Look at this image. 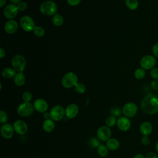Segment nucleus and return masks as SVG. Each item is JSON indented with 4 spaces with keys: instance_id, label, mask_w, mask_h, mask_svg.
Listing matches in <instances>:
<instances>
[{
    "instance_id": "44",
    "label": "nucleus",
    "mask_w": 158,
    "mask_h": 158,
    "mask_svg": "<svg viewBox=\"0 0 158 158\" xmlns=\"http://www.w3.org/2000/svg\"><path fill=\"white\" fill-rule=\"evenodd\" d=\"M6 0H0V7H2L6 4Z\"/></svg>"
},
{
    "instance_id": "3",
    "label": "nucleus",
    "mask_w": 158,
    "mask_h": 158,
    "mask_svg": "<svg viewBox=\"0 0 158 158\" xmlns=\"http://www.w3.org/2000/svg\"><path fill=\"white\" fill-rule=\"evenodd\" d=\"M78 83V78L77 75L72 72L65 73L61 80L62 85L64 88L69 89L73 87Z\"/></svg>"
},
{
    "instance_id": "36",
    "label": "nucleus",
    "mask_w": 158,
    "mask_h": 158,
    "mask_svg": "<svg viewBox=\"0 0 158 158\" xmlns=\"http://www.w3.org/2000/svg\"><path fill=\"white\" fill-rule=\"evenodd\" d=\"M141 143L144 145V146H147L148 144H149L150 143V139L149 138L148 136H143L141 139Z\"/></svg>"
},
{
    "instance_id": "7",
    "label": "nucleus",
    "mask_w": 158,
    "mask_h": 158,
    "mask_svg": "<svg viewBox=\"0 0 158 158\" xmlns=\"http://www.w3.org/2000/svg\"><path fill=\"white\" fill-rule=\"evenodd\" d=\"M20 24L22 28L27 32L33 31L35 24L33 19L29 15L23 16L20 20Z\"/></svg>"
},
{
    "instance_id": "34",
    "label": "nucleus",
    "mask_w": 158,
    "mask_h": 158,
    "mask_svg": "<svg viewBox=\"0 0 158 158\" xmlns=\"http://www.w3.org/2000/svg\"><path fill=\"white\" fill-rule=\"evenodd\" d=\"M150 75L152 78L155 80H157L158 79V68L154 67L152 69H151Z\"/></svg>"
},
{
    "instance_id": "12",
    "label": "nucleus",
    "mask_w": 158,
    "mask_h": 158,
    "mask_svg": "<svg viewBox=\"0 0 158 158\" xmlns=\"http://www.w3.org/2000/svg\"><path fill=\"white\" fill-rule=\"evenodd\" d=\"M14 132L15 131L13 125H12L11 124L6 123L1 125V133L4 138L6 139H9L12 138L14 136Z\"/></svg>"
},
{
    "instance_id": "29",
    "label": "nucleus",
    "mask_w": 158,
    "mask_h": 158,
    "mask_svg": "<svg viewBox=\"0 0 158 158\" xmlns=\"http://www.w3.org/2000/svg\"><path fill=\"white\" fill-rule=\"evenodd\" d=\"M110 115L117 117H120L122 113V110L120 109V107H114L110 109Z\"/></svg>"
},
{
    "instance_id": "39",
    "label": "nucleus",
    "mask_w": 158,
    "mask_h": 158,
    "mask_svg": "<svg viewBox=\"0 0 158 158\" xmlns=\"http://www.w3.org/2000/svg\"><path fill=\"white\" fill-rule=\"evenodd\" d=\"M67 1L69 5L72 6H75L80 4L81 0H67Z\"/></svg>"
},
{
    "instance_id": "25",
    "label": "nucleus",
    "mask_w": 158,
    "mask_h": 158,
    "mask_svg": "<svg viewBox=\"0 0 158 158\" xmlns=\"http://www.w3.org/2000/svg\"><path fill=\"white\" fill-rule=\"evenodd\" d=\"M125 5L129 9L134 10L138 9L139 2L138 0H125Z\"/></svg>"
},
{
    "instance_id": "18",
    "label": "nucleus",
    "mask_w": 158,
    "mask_h": 158,
    "mask_svg": "<svg viewBox=\"0 0 158 158\" xmlns=\"http://www.w3.org/2000/svg\"><path fill=\"white\" fill-rule=\"evenodd\" d=\"M139 131L143 136H148L152 131V125L149 122H144L139 126Z\"/></svg>"
},
{
    "instance_id": "10",
    "label": "nucleus",
    "mask_w": 158,
    "mask_h": 158,
    "mask_svg": "<svg viewBox=\"0 0 158 158\" xmlns=\"http://www.w3.org/2000/svg\"><path fill=\"white\" fill-rule=\"evenodd\" d=\"M112 131L110 128L106 126L103 125L100 127L96 131L97 138L101 141H107L110 138Z\"/></svg>"
},
{
    "instance_id": "26",
    "label": "nucleus",
    "mask_w": 158,
    "mask_h": 158,
    "mask_svg": "<svg viewBox=\"0 0 158 158\" xmlns=\"http://www.w3.org/2000/svg\"><path fill=\"white\" fill-rule=\"evenodd\" d=\"M134 76L138 80H141L144 78L146 76L145 70L143 68H138L134 72Z\"/></svg>"
},
{
    "instance_id": "5",
    "label": "nucleus",
    "mask_w": 158,
    "mask_h": 158,
    "mask_svg": "<svg viewBox=\"0 0 158 158\" xmlns=\"http://www.w3.org/2000/svg\"><path fill=\"white\" fill-rule=\"evenodd\" d=\"M12 68L18 72H22L26 67L25 58L20 54L14 56L11 60Z\"/></svg>"
},
{
    "instance_id": "46",
    "label": "nucleus",
    "mask_w": 158,
    "mask_h": 158,
    "mask_svg": "<svg viewBox=\"0 0 158 158\" xmlns=\"http://www.w3.org/2000/svg\"><path fill=\"white\" fill-rule=\"evenodd\" d=\"M156 150L157 152L158 153V141L156 144Z\"/></svg>"
},
{
    "instance_id": "4",
    "label": "nucleus",
    "mask_w": 158,
    "mask_h": 158,
    "mask_svg": "<svg viewBox=\"0 0 158 158\" xmlns=\"http://www.w3.org/2000/svg\"><path fill=\"white\" fill-rule=\"evenodd\" d=\"M34 106L33 104L27 102H23L20 104L17 108V112L19 115L23 117H29L34 112Z\"/></svg>"
},
{
    "instance_id": "23",
    "label": "nucleus",
    "mask_w": 158,
    "mask_h": 158,
    "mask_svg": "<svg viewBox=\"0 0 158 158\" xmlns=\"http://www.w3.org/2000/svg\"><path fill=\"white\" fill-rule=\"evenodd\" d=\"M52 21V23L55 26L60 27L64 23V17L60 14H56L53 16Z\"/></svg>"
},
{
    "instance_id": "22",
    "label": "nucleus",
    "mask_w": 158,
    "mask_h": 158,
    "mask_svg": "<svg viewBox=\"0 0 158 158\" xmlns=\"http://www.w3.org/2000/svg\"><path fill=\"white\" fill-rule=\"evenodd\" d=\"M16 72L13 68L6 67L2 71V75L6 78H11L15 76Z\"/></svg>"
},
{
    "instance_id": "15",
    "label": "nucleus",
    "mask_w": 158,
    "mask_h": 158,
    "mask_svg": "<svg viewBox=\"0 0 158 158\" xmlns=\"http://www.w3.org/2000/svg\"><path fill=\"white\" fill-rule=\"evenodd\" d=\"M116 125L121 131H127L131 127V122L130 120L125 116L120 117L117 120Z\"/></svg>"
},
{
    "instance_id": "13",
    "label": "nucleus",
    "mask_w": 158,
    "mask_h": 158,
    "mask_svg": "<svg viewBox=\"0 0 158 158\" xmlns=\"http://www.w3.org/2000/svg\"><path fill=\"white\" fill-rule=\"evenodd\" d=\"M13 127L16 133L20 135L25 134L28 131V125L27 123L22 120H17L13 123Z\"/></svg>"
},
{
    "instance_id": "45",
    "label": "nucleus",
    "mask_w": 158,
    "mask_h": 158,
    "mask_svg": "<svg viewBox=\"0 0 158 158\" xmlns=\"http://www.w3.org/2000/svg\"><path fill=\"white\" fill-rule=\"evenodd\" d=\"M10 1L12 3H13V4H19V3L21 1V0H10Z\"/></svg>"
},
{
    "instance_id": "11",
    "label": "nucleus",
    "mask_w": 158,
    "mask_h": 158,
    "mask_svg": "<svg viewBox=\"0 0 158 158\" xmlns=\"http://www.w3.org/2000/svg\"><path fill=\"white\" fill-rule=\"evenodd\" d=\"M18 12L19 9L17 8V4L11 3L5 7L4 9L3 14L6 19L9 20H12L17 16Z\"/></svg>"
},
{
    "instance_id": "38",
    "label": "nucleus",
    "mask_w": 158,
    "mask_h": 158,
    "mask_svg": "<svg viewBox=\"0 0 158 158\" xmlns=\"http://www.w3.org/2000/svg\"><path fill=\"white\" fill-rule=\"evenodd\" d=\"M145 158H158V155L154 152H149L146 154Z\"/></svg>"
},
{
    "instance_id": "41",
    "label": "nucleus",
    "mask_w": 158,
    "mask_h": 158,
    "mask_svg": "<svg viewBox=\"0 0 158 158\" xmlns=\"http://www.w3.org/2000/svg\"><path fill=\"white\" fill-rule=\"evenodd\" d=\"M6 55V51L3 48L0 49V58L2 59Z\"/></svg>"
},
{
    "instance_id": "9",
    "label": "nucleus",
    "mask_w": 158,
    "mask_h": 158,
    "mask_svg": "<svg viewBox=\"0 0 158 158\" xmlns=\"http://www.w3.org/2000/svg\"><path fill=\"white\" fill-rule=\"evenodd\" d=\"M140 66L144 70H150L154 67L156 64L155 57L151 55H146L140 60Z\"/></svg>"
},
{
    "instance_id": "31",
    "label": "nucleus",
    "mask_w": 158,
    "mask_h": 158,
    "mask_svg": "<svg viewBox=\"0 0 158 158\" xmlns=\"http://www.w3.org/2000/svg\"><path fill=\"white\" fill-rule=\"evenodd\" d=\"M100 140L98 138L93 137L89 139V145L91 148H98L100 144Z\"/></svg>"
},
{
    "instance_id": "42",
    "label": "nucleus",
    "mask_w": 158,
    "mask_h": 158,
    "mask_svg": "<svg viewBox=\"0 0 158 158\" xmlns=\"http://www.w3.org/2000/svg\"><path fill=\"white\" fill-rule=\"evenodd\" d=\"M133 158H145V156H144L141 154H137L135 155Z\"/></svg>"
},
{
    "instance_id": "21",
    "label": "nucleus",
    "mask_w": 158,
    "mask_h": 158,
    "mask_svg": "<svg viewBox=\"0 0 158 158\" xmlns=\"http://www.w3.org/2000/svg\"><path fill=\"white\" fill-rule=\"evenodd\" d=\"M14 84L17 86H21L25 83V75L23 72H18L14 77Z\"/></svg>"
},
{
    "instance_id": "19",
    "label": "nucleus",
    "mask_w": 158,
    "mask_h": 158,
    "mask_svg": "<svg viewBox=\"0 0 158 158\" xmlns=\"http://www.w3.org/2000/svg\"><path fill=\"white\" fill-rule=\"evenodd\" d=\"M55 123L51 118L45 119L42 124V128L43 130L47 133H51L55 129Z\"/></svg>"
},
{
    "instance_id": "47",
    "label": "nucleus",
    "mask_w": 158,
    "mask_h": 158,
    "mask_svg": "<svg viewBox=\"0 0 158 158\" xmlns=\"http://www.w3.org/2000/svg\"><path fill=\"white\" fill-rule=\"evenodd\" d=\"M6 158H9V157H6Z\"/></svg>"
},
{
    "instance_id": "16",
    "label": "nucleus",
    "mask_w": 158,
    "mask_h": 158,
    "mask_svg": "<svg viewBox=\"0 0 158 158\" xmlns=\"http://www.w3.org/2000/svg\"><path fill=\"white\" fill-rule=\"evenodd\" d=\"M34 109L36 111L40 113L44 114L48 109V104L44 99H36L33 102Z\"/></svg>"
},
{
    "instance_id": "1",
    "label": "nucleus",
    "mask_w": 158,
    "mask_h": 158,
    "mask_svg": "<svg viewBox=\"0 0 158 158\" xmlns=\"http://www.w3.org/2000/svg\"><path fill=\"white\" fill-rule=\"evenodd\" d=\"M142 111L148 115H154L158 112V97L148 94L143 98L140 104Z\"/></svg>"
},
{
    "instance_id": "6",
    "label": "nucleus",
    "mask_w": 158,
    "mask_h": 158,
    "mask_svg": "<svg viewBox=\"0 0 158 158\" xmlns=\"http://www.w3.org/2000/svg\"><path fill=\"white\" fill-rule=\"evenodd\" d=\"M49 113L50 118L54 122L60 121L65 117V109L60 105H56L52 107Z\"/></svg>"
},
{
    "instance_id": "2",
    "label": "nucleus",
    "mask_w": 158,
    "mask_h": 158,
    "mask_svg": "<svg viewBox=\"0 0 158 158\" xmlns=\"http://www.w3.org/2000/svg\"><path fill=\"white\" fill-rule=\"evenodd\" d=\"M40 10L41 14L44 15L54 16L57 11V6L54 1L48 0L41 4Z\"/></svg>"
},
{
    "instance_id": "20",
    "label": "nucleus",
    "mask_w": 158,
    "mask_h": 158,
    "mask_svg": "<svg viewBox=\"0 0 158 158\" xmlns=\"http://www.w3.org/2000/svg\"><path fill=\"white\" fill-rule=\"evenodd\" d=\"M106 145L109 150L115 151L119 148L120 142L117 139L112 138H110L106 141Z\"/></svg>"
},
{
    "instance_id": "43",
    "label": "nucleus",
    "mask_w": 158,
    "mask_h": 158,
    "mask_svg": "<svg viewBox=\"0 0 158 158\" xmlns=\"http://www.w3.org/2000/svg\"><path fill=\"white\" fill-rule=\"evenodd\" d=\"M43 117L45 118V119H47V118H49L50 117H49V113H48V112H44L43 114Z\"/></svg>"
},
{
    "instance_id": "17",
    "label": "nucleus",
    "mask_w": 158,
    "mask_h": 158,
    "mask_svg": "<svg viewBox=\"0 0 158 158\" xmlns=\"http://www.w3.org/2000/svg\"><path fill=\"white\" fill-rule=\"evenodd\" d=\"M18 28V23L15 20H9L4 25V30L8 34L14 33Z\"/></svg>"
},
{
    "instance_id": "35",
    "label": "nucleus",
    "mask_w": 158,
    "mask_h": 158,
    "mask_svg": "<svg viewBox=\"0 0 158 158\" xmlns=\"http://www.w3.org/2000/svg\"><path fill=\"white\" fill-rule=\"evenodd\" d=\"M17 8H18L19 10H20V11L25 10L28 7L27 2H23V1H20L19 4H17Z\"/></svg>"
},
{
    "instance_id": "33",
    "label": "nucleus",
    "mask_w": 158,
    "mask_h": 158,
    "mask_svg": "<svg viewBox=\"0 0 158 158\" xmlns=\"http://www.w3.org/2000/svg\"><path fill=\"white\" fill-rule=\"evenodd\" d=\"M8 120V115L7 114V113L1 110L0 111V123L2 125V124H4L7 122Z\"/></svg>"
},
{
    "instance_id": "28",
    "label": "nucleus",
    "mask_w": 158,
    "mask_h": 158,
    "mask_svg": "<svg viewBox=\"0 0 158 158\" xmlns=\"http://www.w3.org/2000/svg\"><path fill=\"white\" fill-rule=\"evenodd\" d=\"M33 34L38 38L43 37L45 34V30L44 29L40 26H35L33 31Z\"/></svg>"
},
{
    "instance_id": "24",
    "label": "nucleus",
    "mask_w": 158,
    "mask_h": 158,
    "mask_svg": "<svg viewBox=\"0 0 158 158\" xmlns=\"http://www.w3.org/2000/svg\"><path fill=\"white\" fill-rule=\"evenodd\" d=\"M97 152H98V154L101 157H106L107 156L109 153V149L107 148L106 145H104L103 144H100L99 146L97 148Z\"/></svg>"
},
{
    "instance_id": "32",
    "label": "nucleus",
    "mask_w": 158,
    "mask_h": 158,
    "mask_svg": "<svg viewBox=\"0 0 158 158\" xmlns=\"http://www.w3.org/2000/svg\"><path fill=\"white\" fill-rule=\"evenodd\" d=\"M33 96L31 92L30 91H25L22 94V100L23 102H30L32 99Z\"/></svg>"
},
{
    "instance_id": "14",
    "label": "nucleus",
    "mask_w": 158,
    "mask_h": 158,
    "mask_svg": "<svg viewBox=\"0 0 158 158\" xmlns=\"http://www.w3.org/2000/svg\"><path fill=\"white\" fill-rule=\"evenodd\" d=\"M78 106L74 103L70 104L65 109V117L68 119L74 118L78 114Z\"/></svg>"
},
{
    "instance_id": "8",
    "label": "nucleus",
    "mask_w": 158,
    "mask_h": 158,
    "mask_svg": "<svg viewBox=\"0 0 158 158\" xmlns=\"http://www.w3.org/2000/svg\"><path fill=\"white\" fill-rule=\"evenodd\" d=\"M122 114L128 118L134 117L138 112L137 105L133 102L126 103L122 107Z\"/></svg>"
},
{
    "instance_id": "40",
    "label": "nucleus",
    "mask_w": 158,
    "mask_h": 158,
    "mask_svg": "<svg viewBox=\"0 0 158 158\" xmlns=\"http://www.w3.org/2000/svg\"><path fill=\"white\" fill-rule=\"evenodd\" d=\"M151 86L153 89L157 90L158 89V80H154L152 81V82L151 83Z\"/></svg>"
},
{
    "instance_id": "30",
    "label": "nucleus",
    "mask_w": 158,
    "mask_h": 158,
    "mask_svg": "<svg viewBox=\"0 0 158 158\" xmlns=\"http://www.w3.org/2000/svg\"><path fill=\"white\" fill-rule=\"evenodd\" d=\"M75 90L78 94H83L86 91V87H85L84 84H83L82 83H79L78 82L75 86Z\"/></svg>"
},
{
    "instance_id": "37",
    "label": "nucleus",
    "mask_w": 158,
    "mask_h": 158,
    "mask_svg": "<svg viewBox=\"0 0 158 158\" xmlns=\"http://www.w3.org/2000/svg\"><path fill=\"white\" fill-rule=\"evenodd\" d=\"M152 51L154 56L158 58V43H156L153 45L152 48Z\"/></svg>"
},
{
    "instance_id": "27",
    "label": "nucleus",
    "mask_w": 158,
    "mask_h": 158,
    "mask_svg": "<svg viewBox=\"0 0 158 158\" xmlns=\"http://www.w3.org/2000/svg\"><path fill=\"white\" fill-rule=\"evenodd\" d=\"M117 118L115 117L110 115L106 119V125L109 128L114 127L117 123Z\"/></svg>"
}]
</instances>
